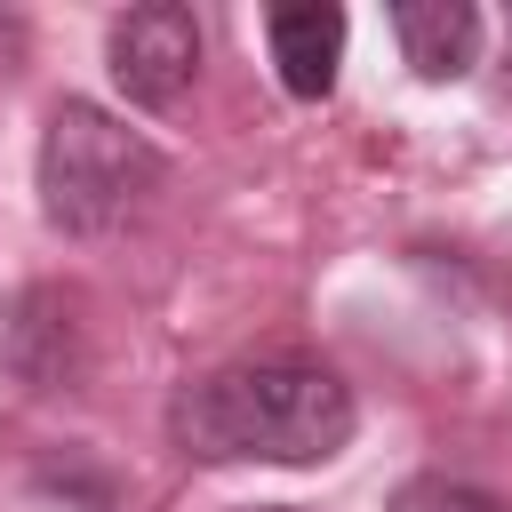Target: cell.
Here are the masks:
<instances>
[{
    "mask_svg": "<svg viewBox=\"0 0 512 512\" xmlns=\"http://www.w3.org/2000/svg\"><path fill=\"white\" fill-rule=\"evenodd\" d=\"M392 32H400V56L424 80H456L480 56V8L472 0H400L392 8Z\"/></svg>",
    "mask_w": 512,
    "mask_h": 512,
    "instance_id": "5",
    "label": "cell"
},
{
    "mask_svg": "<svg viewBox=\"0 0 512 512\" xmlns=\"http://www.w3.org/2000/svg\"><path fill=\"white\" fill-rule=\"evenodd\" d=\"M256 512H296V504H256Z\"/></svg>",
    "mask_w": 512,
    "mask_h": 512,
    "instance_id": "7",
    "label": "cell"
},
{
    "mask_svg": "<svg viewBox=\"0 0 512 512\" xmlns=\"http://www.w3.org/2000/svg\"><path fill=\"white\" fill-rule=\"evenodd\" d=\"M352 384L312 360H240L176 392L168 432L208 464H320L352 440Z\"/></svg>",
    "mask_w": 512,
    "mask_h": 512,
    "instance_id": "1",
    "label": "cell"
},
{
    "mask_svg": "<svg viewBox=\"0 0 512 512\" xmlns=\"http://www.w3.org/2000/svg\"><path fill=\"white\" fill-rule=\"evenodd\" d=\"M392 512H504L488 488H472V480H448V472H424V480H408L400 496H392Z\"/></svg>",
    "mask_w": 512,
    "mask_h": 512,
    "instance_id": "6",
    "label": "cell"
},
{
    "mask_svg": "<svg viewBox=\"0 0 512 512\" xmlns=\"http://www.w3.org/2000/svg\"><path fill=\"white\" fill-rule=\"evenodd\" d=\"M104 56H112V80H120L128 104L168 112V104L192 88V72H200V24H192V8H176V0H144V8H128V16H112Z\"/></svg>",
    "mask_w": 512,
    "mask_h": 512,
    "instance_id": "3",
    "label": "cell"
},
{
    "mask_svg": "<svg viewBox=\"0 0 512 512\" xmlns=\"http://www.w3.org/2000/svg\"><path fill=\"white\" fill-rule=\"evenodd\" d=\"M264 40H272V64H280V88L288 96H328L336 88L344 8H272L264 16Z\"/></svg>",
    "mask_w": 512,
    "mask_h": 512,
    "instance_id": "4",
    "label": "cell"
},
{
    "mask_svg": "<svg viewBox=\"0 0 512 512\" xmlns=\"http://www.w3.org/2000/svg\"><path fill=\"white\" fill-rule=\"evenodd\" d=\"M152 184H160V152L136 128H120L112 112H96L80 96H64L48 112V136H40V208H48L56 232L96 240V232L128 224Z\"/></svg>",
    "mask_w": 512,
    "mask_h": 512,
    "instance_id": "2",
    "label": "cell"
}]
</instances>
